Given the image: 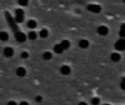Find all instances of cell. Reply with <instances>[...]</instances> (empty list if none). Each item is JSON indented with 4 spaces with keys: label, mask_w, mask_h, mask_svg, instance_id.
Listing matches in <instances>:
<instances>
[{
    "label": "cell",
    "mask_w": 125,
    "mask_h": 105,
    "mask_svg": "<svg viewBox=\"0 0 125 105\" xmlns=\"http://www.w3.org/2000/svg\"><path fill=\"white\" fill-rule=\"evenodd\" d=\"M125 77H124V78H122V81H121V87H122V88L123 90H125Z\"/></svg>",
    "instance_id": "obj_23"
},
{
    "label": "cell",
    "mask_w": 125,
    "mask_h": 105,
    "mask_svg": "<svg viewBox=\"0 0 125 105\" xmlns=\"http://www.w3.org/2000/svg\"><path fill=\"white\" fill-rule=\"evenodd\" d=\"M8 39H9V36L6 31H1L0 32V40L1 41L6 42L7 40H8Z\"/></svg>",
    "instance_id": "obj_12"
},
{
    "label": "cell",
    "mask_w": 125,
    "mask_h": 105,
    "mask_svg": "<svg viewBox=\"0 0 125 105\" xmlns=\"http://www.w3.org/2000/svg\"><path fill=\"white\" fill-rule=\"evenodd\" d=\"M92 104L93 105H98L100 104V99L97 97L95 98H93L92 100Z\"/></svg>",
    "instance_id": "obj_20"
},
{
    "label": "cell",
    "mask_w": 125,
    "mask_h": 105,
    "mask_svg": "<svg viewBox=\"0 0 125 105\" xmlns=\"http://www.w3.org/2000/svg\"><path fill=\"white\" fill-rule=\"evenodd\" d=\"M7 105H17V104H16V102H13V101H11V102H8Z\"/></svg>",
    "instance_id": "obj_25"
},
{
    "label": "cell",
    "mask_w": 125,
    "mask_h": 105,
    "mask_svg": "<svg viewBox=\"0 0 125 105\" xmlns=\"http://www.w3.org/2000/svg\"><path fill=\"white\" fill-rule=\"evenodd\" d=\"M48 31L45 29H43L40 31V37L41 38H45L48 37Z\"/></svg>",
    "instance_id": "obj_16"
},
{
    "label": "cell",
    "mask_w": 125,
    "mask_h": 105,
    "mask_svg": "<svg viewBox=\"0 0 125 105\" xmlns=\"http://www.w3.org/2000/svg\"><path fill=\"white\" fill-rule=\"evenodd\" d=\"M60 71H61V72H62V75H67L70 74V72H71V69H70V67H68V66H67V65H64V66H63V67L61 68Z\"/></svg>",
    "instance_id": "obj_8"
},
{
    "label": "cell",
    "mask_w": 125,
    "mask_h": 105,
    "mask_svg": "<svg viewBox=\"0 0 125 105\" xmlns=\"http://www.w3.org/2000/svg\"><path fill=\"white\" fill-rule=\"evenodd\" d=\"M78 105H87V104L86 103V102H80Z\"/></svg>",
    "instance_id": "obj_27"
},
{
    "label": "cell",
    "mask_w": 125,
    "mask_h": 105,
    "mask_svg": "<svg viewBox=\"0 0 125 105\" xmlns=\"http://www.w3.org/2000/svg\"><path fill=\"white\" fill-rule=\"evenodd\" d=\"M18 3L21 6H26L28 4V1H26V0H20V1H18Z\"/></svg>",
    "instance_id": "obj_21"
},
{
    "label": "cell",
    "mask_w": 125,
    "mask_h": 105,
    "mask_svg": "<svg viewBox=\"0 0 125 105\" xmlns=\"http://www.w3.org/2000/svg\"><path fill=\"white\" fill-rule=\"evenodd\" d=\"M88 10L94 13H99L101 11V7L97 4H89L87 7Z\"/></svg>",
    "instance_id": "obj_5"
},
{
    "label": "cell",
    "mask_w": 125,
    "mask_h": 105,
    "mask_svg": "<svg viewBox=\"0 0 125 105\" xmlns=\"http://www.w3.org/2000/svg\"><path fill=\"white\" fill-rule=\"evenodd\" d=\"M19 105H29V104L27 102H22Z\"/></svg>",
    "instance_id": "obj_26"
},
{
    "label": "cell",
    "mask_w": 125,
    "mask_h": 105,
    "mask_svg": "<svg viewBox=\"0 0 125 105\" xmlns=\"http://www.w3.org/2000/svg\"><path fill=\"white\" fill-rule=\"evenodd\" d=\"M27 26L29 29H34L36 26H37V23L35 20H29L28 22H27Z\"/></svg>",
    "instance_id": "obj_15"
},
{
    "label": "cell",
    "mask_w": 125,
    "mask_h": 105,
    "mask_svg": "<svg viewBox=\"0 0 125 105\" xmlns=\"http://www.w3.org/2000/svg\"><path fill=\"white\" fill-rule=\"evenodd\" d=\"M115 48L117 50H125V40L124 39H119L115 44Z\"/></svg>",
    "instance_id": "obj_4"
},
{
    "label": "cell",
    "mask_w": 125,
    "mask_h": 105,
    "mask_svg": "<svg viewBox=\"0 0 125 105\" xmlns=\"http://www.w3.org/2000/svg\"><path fill=\"white\" fill-rule=\"evenodd\" d=\"M119 35L122 37H124L125 36V23H122V26H121V29H120V31H119Z\"/></svg>",
    "instance_id": "obj_19"
},
{
    "label": "cell",
    "mask_w": 125,
    "mask_h": 105,
    "mask_svg": "<svg viewBox=\"0 0 125 105\" xmlns=\"http://www.w3.org/2000/svg\"><path fill=\"white\" fill-rule=\"evenodd\" d=\"M16 74L19 77H23L26 74V71L23 67H18L16 70Z\"/></svg>",
    "instance_id": "obj_10"
},
{
    "label": "cell",
    "mask_w": 125,
    "mask_h": 105,
    "mask_svg": "<svg viewBox=\"0 0 125 105\" xmlns=\"http://www.w3.org/2000/svg\"><path fill=\"white\" fill-rule=\"evenodd\" d=\"M111 58L113 61L114 62H118L120 61L121 59V55L119 53H114L111 54Z\"/></svg>",
    "instance_id": "obj_9"
},
{
    "label": "cell",
    "mask_w": 125,
    "mask_h": 105,
    "mask_svg": "<svg viewBox=\"0 0 125 105\" xmlns=\"http://www.w3.org/2000/svg\"><path fill=\"white\" fill-rule=\"evenodd\" d=\"M15 21L16 23H21L24 20V12L22 9H17L15 12Z\"/></svg>",
    "instance_id": "obj_2"
},
{
    "label": "cell",
    "mask_w": 125,
    "mask_h": 105,
    "mask_svg": "<svg viewBox=\"0 0 125 105\" xmlns=\"http://www.w3.org/2000/svg\"><path fill=\"white\" fill-rule=\"evenodd\" d=\"M5 18H6V20L7 21V23L9 24V26H10L11 29L12 30V31L15 33H16L17 31H18V26L16 23V22L15 21L13 17L11 15V14L8 12H5Z\"/></svg>",
    "instance_id": "obj_1"
},
{
    "label": "cell",
    "mask_w": 125,
    "mask_h": 105,
    "mask_svg": "<svg viewBox=\"0 0 125 105\" xmlns=\"http://www.w3.org/2000/svg\"><path fill=\"white\" fill-rule=\"evenodd\" d=\"M42 57H43V58H44L45 60H50V59H51V58H52V54H51V53H50V52H45V53L43 54Z\"/></svg>",
    "instance_id": "obj_18"
},
{
    "label": "cell",
    "mask_w": 125,
    "mask_h": 105,
    "mask_svg": "<svg viewBox=\"0 0 125 105\" xmlns=\"http://www.w3.org/2000/svg\"><path fill=\"white\" fill-rule=\"evenodd\" d=\"M53 50L55 51V53H58V54H61V53H62L63 51H64L63 48H62V47L61 46L60 44H57V45H54V47H53Z\"/></svg>",
    "instance_id": "obj_11"
},
{
    "label": "cell",
    "mask_w": 125,
    "mask_h": 105,
    "mask_svg": "<svg viewBox=\"0 0 125 105\" xmlns=\"http://www.w3.org/2000/svg\"><path fill=\"white\" fill-rule=\"evenodd\" d=\"M89 42L86 39H82L79 42V46L81 48H83V49L87 48L89 47Z\"/></svg>",
    "instance_id": "obj_13"
},
{
    "label": "cell",
    "mask_w": 125,
    "mask_h": 105,
    "mask_svg": "<svg viewBox=\"0 0 125 105\" xmlns=\"http://www.w3.org/2000/svg\"><path fill=\"white\" fill-rule=\"evenodd\" d=\"M21 58H22L26 59V58H27L29 57V54H28V53H27V52H23V53H21Z\"/></svg>",
    "instance_id": "obj_22"
},
{
    "label": "cell",
    "mask_w": 125,
    "mask_h": 105,
    "mask_svg": "<svg viewBox=\"0 0 125 105\" xmlns=\"http://www.w3.org/2000/svg\"><path fill=\"white\" fill-rule=\"evenodd\" d=\"M14 54V50L12 48L10 47H7L4 48V55L7 57V58H10L13 56Z\"/></svg>",
    "instance_id": "obj_7"
},
{
    "label": "cell",
    "mask_w": 125,
    "mask_h": 105,
    "mask_svg": "<svg viewBox=\"0 0 125 105\" xmlns=\"http://www.w3.org/2000/svg\"><path fill=\"white\" fill-rule=\"evenodd\" d=\"M42 96H37L35 98V101H36L37 102H42Z\"/></svg>",
    "instance_id": "obj_24"
},
{
    "label": "cell",
    "mask_w": 125,
    "mask_h": 105,
    "mask_svg": "<svg viewBox=\"0 0 125 105\" xmlns=\"http://www.w3.org/2000/svg\"><path fill=\"white\" fill-rule=\"evenodd\" d=\"M28 37H29V39H31V40H34V39L37 38V34H36L35 31H31L29 32Z\"/></svg>",
    "instance_id": "obj_17"
},
{
    "label": "cell",
    "mask_w": 125,
    "mask_h": 105,
    "mask_svg": "<svg viewBox=\"0 0 125 105\" xmlns=\"http://www.w3.org/2000/svg\"><path fill=\"white\" fill-rule=\"evenodd\" d=\"M15 39L18 42H23L26 41V34L20 31H17L16 33H15Z\"/></svg>",
    "instance_id": "obj_3"
},
{
    "label": "cell",
    "mask_w": 125,
    "mask_h": 105,
    "mask_svg": "<svg viewBox=\"0 0 125 105\" xmlns=\"http://www.w3.org/2000/svg\"><path fill=\"white\" fill-rule=\"evenodd\" d=\"M97 32L100 35L105 36L108 34V29L105 26H101L97 29Z\"/></svg>",
    "instance_id": "obj_6"
},
{
    "label": "cell",
    "mask_w": 125,
    "mask_h": 105,
    "mask_svg": "<svg viewBox=\"0 0 125 105\" xmlns=\"http://www.w3.org/2000/svg\"></svg>",
    "instance_id": "obj_28"
},
{
    "label": "cell",
    "mask_w": 125,
    "mask_h": 105,
    "mask_svg": "<svg viewBox=\"0 0 125 105\" xmlns=\"http://www.w3.org/2000/svg\"><path fill=\"white\" fill-rule=\"evenodd\" d=\"M60 45H61V46L62 47L63 50H67V49L70 48V42L68 40H63V41L60 43Z\"/></svg>",
    "instance_id": "obj_14"
}]
</instances>
